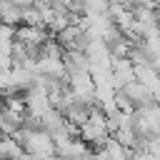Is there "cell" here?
<instances>
[{
  "label": "cell",
  "instance_id": "cell-1",
  "mask_svg": "<svg viewBox=\"0 0 160 160\" xmlns=\"http://www.w3.org/2000/svg\"><path fill=\"white\" fill-rule=\"evenodd\" d=\"M80 138H82L90 148H102V145L108 142L110 132H108V128H105V112H102L98 105L90 108L85 122L80 125Z\"/></svg>",
  "mask_w": 160,
  "mask_h": 160
},
{
  "label": "cell",
  "instance_id": "cell-2",
  "mask_svg": "<svg viewBox=\"0 0 160 160\" xmlns=\"http://www.w3.org/2000/svg\"><path fill=\"white\" fill-rule=\"evenodd\" d=\"M65 82H68V88L72 90L75 100H82V102H88V105H95V82H92L90 72L65 75Z\"/></svg>",
  "mask_w": 160,
  "mask_h": 160
},
{
  "label": "cell",
  "instance_id": "cell-3",
  "mask_svg": "<svg viewBox=\"0 0 160 160\" xmlns=\"http://www.w3.org/2000/svg\"><path fill=\"white\" fill-rule=\"evenodd\" d=\"M55 40L60 42V48L62 50H85V45H88V32L80 28V25H65L58 35H55Z\"/></svg>",
  "mask_w": 160,
  "mask_h": 160
},
{
  "label": "cell",
  "instance_id": "cell-4",
  "mask_svg": "<svg viewBox=\"0 0 160 160\" xmlns=\"http://www.w3.org/2000/svg\"><path fill=\"white\" fill-rule=\"evenodd\" d=\"M50 35H52V32H50L45 25H25V22H20V25L15 28V40L25 42L28 48H40Z\"/></svg>",
  "mask_w": 160,
  "mask_h": 160
},
{
  "label": "cell",
  "instance_id": "cell-5",
  "mask_svg": "<svg viewBox=\"0 0 160 160\" xmlns=\"http://www.w3.org/2000/svg\"><path fill=\"white\" fill-rule=\"evenodd\" d=\"M85 55H88V62L90 68H110V45L100 38H90L88 45H85Z\"/></svg>",
  "mask_w": 160,
  "mask_h": 160
},
{
  "label": "cell",
  "instance_id": "cell-6",
  "mask_svg": "<svg viewBox=\"0 0 160 160\" xmlns=\"http://www.w3.org/2000/svg\"><path fill=\"white\" fill-rule=\"evenodd\" d=\"M135 80V65L130 58H112L110 60V82L115 90H120L125 82Z\"/></svg>",
  "mask_w": 160,
  "mask_h": 160
},
{
  "label": "cell",
  "instance_id": "cell-7",
  "mask_svg": "<svg viewBox=\"0 0 160 160\" xmlns=\"http://www.w3.org/2000/svg\"><path fill=\"white\" fill-rule=\"evenodd\" d=\"M35 72H42L48 78H65V65H62V55H48V52H38L35 58Z\"/></svg>",
  "mask_w": 160,
  "mask_h": 160
},
{
  "label": "cell",
  "instance_id": "cell-8",
  "mask_svg": "<svg viewBox=\"0 0 160 160\" xmlns=\"http://www.w3.org/2000/svg\"><path fill=\"white\" fill-rule=\"evenodd\" d=\"M120 92H125V95H128V100L132 102V108H142V105L155 102L152 90H150L148 85H142L140 80H130V82H125V85L120 88Z\"/></svg>",
  "mask_w": 160,
  "mask_h": 160
},
{
  "label": "cell",
  "instance_id": "cell-9",
  "mask_svg": "<svg viewBox=\"0 0 160 160\" xmlns=\"http://www.w3.org/2000/svg\"><path fill=\"white\" fill-rule=\"evenodd\" d=\"M62 65H65L68 75H72V72H88L90 70L85 50H62Z\"/></svg>",
  "mask_w": 160,
  "mask_h": 160
},
{
  "label": "cell",
  "instance_id": "cell-10",
  "mask_svg": "<svg viewBox=\"0 0 160 160\" xmlns=\"http://www.w3.org/2000/svg\"><path fill=\"white\" fill-rule=\"evenodd\" d=\"M22 115L25 112H12L8 108L0 110V132L2 135H12L18 128H22Z\"/></svg>",
  "mask_w": 160,
  "mask_h": 160
},
{
  "label": "cell",
  "instance_id": "cell-11",
  "mask_svg": "<svg viewBox=\"0 0 160 160\" xmlns=\"http://www.w3.org/2000/svg\"><path fill=\"white\" fill-rule=\"evenodd\" d=\"M22 155V145L12 135H0V160H12Z\"/></svg>",
  "mask_w": 160,
  "mask_h": 160
},
{
  "label": "cell",
  "instance_id": "cell-12",
  "mask_svg": "<svg viewBox=\"0 0 160 160\" xmlns=\"http://www.w3.org/2000/svg\"><path fill=\"white\" fill-rule=\"evenodd\" d=\"M102 148H105V152H108V158H110V160H128V158H130V152H132L130 148H125L122 142H118L112 135L108 138V142H105Z\"/></svg>",
  "mask_w": 160,
  "mask_h": 160
},
{
  "label": "cell",
  "instance_id": "cell-13",
  "mask_svg": "<svg viewBox=\"0 0 160 160\" xmlns=\"http://www.w3.org/2000/svg\"><path fill=\"white\" fill-rule=\"evenodd\" d=\"M22 22H25V25H42L40 8H35V5H28V8H22Z\"/></svg>",
  "mask_w": 160,
  "mask_h": 160
},
{
  "label": "cell",
  "instance_id": "cell-14",
  "mask_svg": "<svg viewBox=\"0 0 160 160\" xmlns=\"http://www.w3.org/2000/svg\"><path fill=\"white\" fill-rule=\"evenodd\" d=\"M82 160H95V155H92V150H90V152H88V155H85Z\"/></svg>",
  "mask_w": 160,
  "mask_h": 160
},
{
  "label": "cell",
  "instance_id": "cell-15",
  "mask_svg": "<svg viewBox=\"0 0 160 160\" xmlns=\"http://www.w3.org/2000/svg\"><path fill=\"white\" fill-rule=\"evenodd\" d=\"M0 110H2V95H0Z\"/></svg>",
  "mask_w": 160,
  "mask_h": 160
},
{
  "label": "cell",
  "instance_id": "cell-16",
  "mask_svg": "<svg viewBox=\"0 0 160 160\" xmlns=\"http://www.w3.org/2000/svg\"><path fill=\"white\" fill-rule=\"evenodd\" d=\"M12 160H22V158H12Z\"/></svg>",
  "mask_w": 160,
  "mask_h": 160
}]
</instances>
